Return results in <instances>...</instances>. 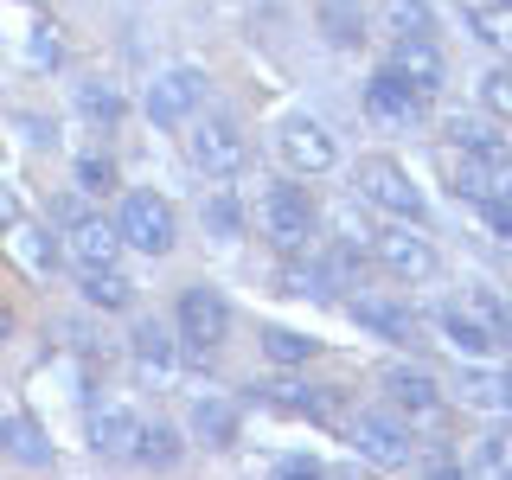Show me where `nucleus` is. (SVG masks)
<instances>
[{
	"instance_id": "obj_1",
	"label": "nucleus",
	"mask_w": 512,
	"mask_h": 480,
	"mask_svg": "<svg viewBox=\"0 0 512 480\" xmlns=\"http://www.w3.org/2000/svg\"><path fill=\"white\" fill-rule=\"evenodd\" d=\"M314 199H308V186H269L263 199H256V231L269 237L282 256H301L308 250V237H314Z\"/></svg>"
},
{
	"instance_id": "obj_2",
	"label": "nucleus",
	"mask_w": 512,
	"mask_h": 480,
	"mask_svg": "<svg viewBox=\"0 0 512 480\" xmlns=\"http://www.w3.org/2000/svg\"><path fill=\"white\" fill-rule=\"evenodd\" d=\"M352 186H359L365 205H378V212H391V218H404V224H423V212H429L423 186H416L391 154H365L359 173H352Z\"/></svg>"
},
{
	"instance_id": "obj_3",
	"label": "nucleus",
	"mask_w": 512,
	"mask_h": 480,
	"mask_svg": "<svg viewBox=\"0 0 512 480\" xmlns=\"http://www.w3.org/2000/svg\"><path fill=\"white\" fill-rule=\"evenodd\" d=\"M173 333H180V346H192V352H218L224 340H231V301H224L212 282L180 288V308H173Z\"/></svg>"
},
{
	"instance_id": "obj_4",
	"label": "nucleus",
	"mask_w": 512,
	"mask_h": 480,
	"mask_svg": "<svg viewBox=\"0 0 512 480\" xmlns=\"http://www.w3.org/2000/svg\"><path fill=\"white\" fill-rule=\"evenodd\" d=\"M186 148H192V167L212 173V180H231V173H244V160H250V141H244V128L231 116H192Z\"/></svg>"
},
{
	"instance_id": "obj_5",
	"label": "nucleus",
	"mask_w": 512,
	"mask_h": 480,
	"mask_svg": "<svg viewBox=\"0 0 512 480\" xmlns=\"http://www.w3.org/2000/svg\"><path fill=\"white\" fill-rule=\"evenodd\" d=\"M250 391H256V404H269V410H282V416H301V423H320V429H333L346 416V391H340V384L276 378V384H250Z\"/></svg>"
},
{
	"instance_id": "obj_6",
	"label": "nucleus",
	"mask_w": 512,
	"mask_h": 480,
	"mask_svg": "<svg viewBox=\"0 0 512 480\" xmlns=\"http://www.w3.org/2000/svg\"><path fill=\"white\" fill-rule=\"evenodd\" d=\"M199 103H205V71H199V64H173V71H160L148 84V96H141V109H148L154 128H186L192 116H199Z\"/></svg>"
},
{
	"instance_id": "obj_7",
	"label": "nucleus",
	"mask_w": 512,
	"mask_h": 480,
	"mask_svg": "<svg viewBox=\"0 0 512 480\" xmlns=\"http://www.w3.org/2000/svg\"><path fill=\"white\" fill-rule=\"evenodd\" d=\"M122 244H135L141 256H167L180 244V224H173V205L160 192H128L122 199V218H116Z\"/></svg>"
},
{
	"instance_id": "obj_8",
	"label": "nucleus",
	"mask_w": 512,
	"mask_h": 480,
	"mask_svg": "<svg viewBox=\"0 0 512 480\" xmlns=\"http://www.w3.org/2000/svg\"><path fill=\"white\" fill-rule=\"evenodd\" d=\"M359 109L372 116L378 128H416L429 116V96L416 90V84H404V77L384 64V71H372L365 77V90H359Z\"/></svg>"
},
{
	"instance_id": "obj_9",
	"label": "nucleus",
	"mask_w": 512,
	"mask_h": 480,
	"mask_svg": "<svg viewBox=\"0 0 512 480\" xmlns=\"http://www.w3.org/2000/svg\"><path fill=\"white\" fill-rule=\"evenodd\" d=\"M346 436H352V448H359L365 461H378V468H410L416 461V436L397 423V416L359 410V416H346Z\"/></svg>"
},
{
	"instance_id": "obj_10",
	"label": "nucleus",
	"mask_w": 512,
	"mask_h": 480,
	"mask_svg": "<svg viewBox=\"0 0 512 480\" xmlns=\"http://www.w3.org/2000/svg\"><path fill=\"white\" fill-rule=\"evenodd\" d=\"M365 237H372L378 269H391L397 282H423V276H436V250H429V237H416L404 218L384 224V231H365Z\"/></svg>"
},
{
	"instance_id": "obj_11",
	"label": "nucleus",
	"mask_w": 512,
	"mask_h": 480,
	"mask_svg": "<svg viewBox=\"0 0 512 480\" xmlns=\"http://www.w3.org/2000/svg\"><path fill=\"white\" fill-rule=\"evenodd\" d=\"M276 154H282L295 173H327L333 160H340V141H333L327 122H314V116H282V128H276Z\"/></svg>"
},
{
	"instance_id": "obj_12",
	"label": "nucleus",
	"mask_w": 512,
	"mask_h": 480,
	"mask_svg": "<svg viewBox=\"0 0 512 480\" xmlns=\"http://www.w3.org/2000/svg\"><path fill=\"white\" fill-rule=\"evenodd\" d=\"M384 404H391V416H410V423H423V416L442 410V384L429 365H384Z\"/></svg>"
},
{
	"instance_id": "obj_13",
	"label": "nucleus",
	"mask_w": 512,
	"mask_h": 480,
	"mask_svg": "<svg viewBox=\"0 0 512 480\" xmlns=\"http://www.w3.org/2000/svg\"><path fill=\"white\" fill-rule=\"evenodd\" d=\"M442 135H448V148H461V160H480V167H493V173H512V141L500 135L493 116H448Z\"/></svg>"
},
{
	"instance_id": "obj_14",
	"label": "nucleus",
	"mask_w": 512,
	"mask_h": 480,
	"mask_svg": "<svg viewBox=\"0 0 512 480\" xmlns=\"http://www.w3.org/2000/svg\"><path fill=\"white\" fill-rule=\"evenodd\" d=\"M436 333L448 352H461V359H500L506 352V333H493L480 314H468L461 301H448V308L436 314Z\"/></svg>"
},
{
	"instance_id": "obj_15",
	"label": "nucleus",
	"mask_w": 512,
	"mask_h": 480,
	"mask_svg": "<svg viewBox=\"0 0 512 480\" xmlns=\"http://www.w3.org/2000/svg\"><path fill=\"white\" fill-rule=\"evenodd\" d=\"M384 64H391L404 84H416L436 103L442 96V84H448V64H442V52H436V39H391V52H384Z\"/></svg>"
},
{
	"instance_id": "obj_16",
	"label": "nucleus",
	"mask_w": 512,
	"mask_h": 480,
	"mask_svg": "<svg viewBox=\"0 0 512 480\" xmlns=\"http://www.w3.org/2000/svg\"><path fill=\"white\" fill-rule=\"evenodd\" d=\"M122 231L109 218H77V224H64V256H71L77 269H109V263H122Z\"/></svg>"
},
{
	"instance_id": "obj_17",
	"label": "nucleus",
	"mask_w": 512,
	"mask_h": 480,
	"mask_svg": "<svg viewBox=\"0 0 512 480\" xmlns=\"http://www.w3.org/2000/svg\"><path fill=\"white\" fill-rule=\"evenodd\" d=\"M128 359L148 378H173L180 372V333H173L167 320H135V327H128Z\"/></svg>"
},
{
	"instance_id": "obj_18",
	"label": "nucleus",
	"mask_w": 512,
	"mask_h": 480,
	"mask_svg": "<svg viewBox=\"0 0 512 480\" xmlns=\"http://www.w3.org/2000/svg\"><path fill=\"white\" fill-rule=\"evenodd\" d=\"M186 429L205 448H231L237 429H244V410H237L224 391H199V397H192V410H186Z\"/></svg>"
},
{
	"instance_id": "obj_19",
	"label": "nucleus",
	"mask_w": 512,
	"mask_h": 480,
	"mask_svg": "<svg viewBox=\"0 0 512 480\" xmlns=\"http://www.w3.org/2000/svg\"><path fill=\"white\" fill-rule=\"evenodd\" d=\"M455 397H461L468 410H487V416H506V410H512V384H506V372H500L493 359H468V365H461Z\"/></svg>"
},
{
	"instance_id": "obj_20",
	"label": "nucleus",
	"mask_w": 512,
	"mask_h": 480,
	"mask_svg": "<svg viewBox=\"0 0 512 480\" xmlns=\"http://www.w3.org/2000/svg\"><path fill=\"white\" fill-rule=\"evenodd\" d=\"M135 429H141V416L128 404H90V448L103 461H122L135 448Z\"/></svg>"
},
{
	"instance_id": "obj_21",
	"label": "nucleus",
	"mask_w": 512,
	"mask_h": 480,
	"mask_svg": "<svg viewBox=\"0 0 512 480\" xmlns=\"http://www.w3.org/2000/svg\"><path fill=\"white\" fill-rule=\"evenodd\" d=\"M346 314L359 320L365 333H378V340H391V346L416 340V314H410V308H397V301H378V295H352V301H346Z\"/></svg>"
},
{
	"instance_id": "obj_22",
	"label": "nucleus",
	"mask_w": 512,
	"mask_h": 480,
	"mask_svg": "<svg viewBox=\"0 0 512 480\" xmlns=\"http://www.w3.org/2000/svg\"><path fill=\"white\" fill-rule=\"evenodd\" d=\"M0 455H13V461H26V468H52V442H45V429L32 423V416L20 410H0Z\"/></svg>"
},
{
	"instance_id": "obj_23",
	"label": "nucleus",
	"mask_w": 512,
	"mask_h": 480,
	"mask_svg": "<svg viewBox=\"0 0 512 480\" xmlns=\"http://www.w3.org/2000/svg\"><path fill=\"white\" fill-rule=\"evenodd\" d=\"M314 26L333 52H352L365 45V0H314Z\"/></svg>"
},
{
	"instance_id": "obj_24",
	"label": "nucleus",
	"mask_w": 512,
	"mask_h": 480,
	"mask_svg": "<svg viewBox=\"0 0 512 480\" xmlns=\"http://www.w3.org/2000/svg\"><path fill=\"white\" fill-rule=\"evenodd\" d=\"M135 295H141V288H135V276H128L122 263L84 269V301H90L96 314H128V308H135Z\"/></svg>"
},
{
	"instance_id": "obj_25",
	"label": "nucleus",
	"mask_w": 512,
	"mask_h": 480,
	"mask_svg": "<svg viewBox=\"0 0 512 480\" xmlns=\"http://www.w3.org/2000/svg\"><path fill=\"white\" fill-rule=\"evenodd\" d=\"M71 103H77V116L96 122V128H116L122 122V90L109 84V77H77V84H71Z\"/></svg>"
},
{
	"instance_id": "obj_26",
	"label": "nucleus",
	"mask_w": 512,
	"mask_h": 480,
	"mask_svg": "<svg viewBox=\"0 0 512 480\" xmlns=\"http://www.w3.org/2000/svg\"><path fill=\"white\" fill-rule=\"evenodd\" d=\"M378 20L391 39H436V7L429 0H384Z\"/></svg>"
},
{
	"instance_id": "obj_27",
	"label": "nucleus",
	"mask_w": 512,
	"mask_h": 480,
	"mask_svg": "<svg viewBox=\"0 0 512 480\" xmlns=\"http://www.w3.org/2000/svg\"><path fill=\"white\" fill-rule=\"evenodd\" d=\"M128 461H135V468H173V461H180V429L173 423H141Z\"/></svg>"
},
{
	"instance_id": "obj_28",
	"label": "nucleus",
	"mask_w": 512,
	"mask_h": 480,
	"mask_svg": "<svg viewBox=\"0 0 512 480\" xmlns=\"http://www.w3.org/2000/svg\"><path fill=\"white\" fill-rule=\"evenodd\" d=\"M13 256H20V269L26 276H52L58 269V244H52V231L45 224H13Z\"/></svg>"
},
{
	"instance_id": "obj_29",
	"label": "nucleus",
	"mask_w": 512,
	"mask_h": 480,
	"mask_svg": "<svg viewBox=\"0 0 512 480\" xmlns=\"http://www.w3.org/2000/svg\"><path fill=\"white\" fill-rule=\"evenodd\" d=\"M199 224L218 237V244H237V237H244V205H237L231 192L218 186V192H205V205H199Z\"/></svg>"
},
{
	"instance_id": "obj_30",
	"label": "nucleus",
	"mask_w": 512,
	"mask_h": 480,
	"mask_svg": "<svg viewBox=\"0 0 512 480\" xmlns=\"http://www.w3.org/2000/svg\"><path fill=\"white\" fill-rule=\"evenodd\" d=\"M320 352V340H308V333H295V327H263V359L269 365H308Z\"/></svg>"
},
{
	"instance_id": "obj_31",
	"label": "nucleus",
	"mask_w": 512,
	"mask_h": 480,
	"mask_svg": "<svg viewBox=\"0 0 512 480\" xmlns=\"http://www.w3.org/2000/svg\"><path fill=\"white\" fill-rule=\"evenodd\" d=\"M461 308L480 314L493 333H512V308H506V295H500L493 282H468V288H461Z\"/></svg>"
},
{
	"instance_id": "obj_32",
	"label": "nucleus",
	"mask_w": 512,
	"mask_h": 480,
	"mask_svg": "<svg viewBox=\"0 0 512 480\" xmlns=\"http://www.w3.org/2000/svg\"><path fill=\"white\" fill-rule=\"evenodd\" d=\"M333 288H340V282H333L327 276V263H288L282 269V295H301V301H333Z\"/></svg>"
},
{
	"instance_id": "obj_33",
	"label": "nucleus",
	"mask_w": 512,
	"mask_h": 480,
	"mask_svg": "<svg viewBox=\"0 0 512 480\" xmlns=\"http://www.w3.org/2000/svg\"><path fill=\"white\" fill-rule=\"evenodd\" d=\"M26 64H32V71H58V64H64V39H58L52 20H39L26 32Z\"/></svg>"
},
{
	"instance_id": "obj_34",
	"label": "nucleus",
	"mask_w": 512,
	"mask_h": 480,
	"mask_svg": "<svg viewBox=\"0 0 512 480\" xmlns=\"http://www.w3.org/2000/svg\"><path fill=\"white\" fill-rule=\"evenodd\" d=\"M474 468H480V474H512V429H506V423H493L487 436H480Z\"/></svg>"
},
{
	"instance_id": "obj_35",
	"label": "nucleus",
	"mask_w": 512,
	"mask_h": 480,
	"mask_svg": "<svg viewBox=\"0 0 512 480\" xmlns=\"http://www.w3.org/2000/svg\"><path fill=\"white\" fill-rule=\"evenodd\" d=\"M461 20H468V32L487 45V52H506V20H500L493 7H474V0H461Z\"/></svg>"
},
{
	"instance_id": "obj_36",
	"label": "nucleus",
	"mask_w": 512,
	"mask_h": 480,
	"mask_svg": "<svg viewBox=\"0 0 512 480\" xmlns=\"http://www.w3.org/2000/svg\"><path fill=\"white\" fill-rule=\"evenodd\" d=\"M480 109H487L493 122L512 116V71H506V64H493V71L480 77Z\"/></svg>"
},
{
	"instance_id": "obj_37",
	"label": "nucleus",
	"mask_w": 512,
	"mask_h": 480,
	"mask_svg": "<svg viewBox=\"0 0 512 480\" xmlns=\"http://www.w3.org/2000/svg\"><path fill=\"white\" fill-rule=\"evenodd\" d=\"M116 186V160L109 154H77V192H109Z\"/></svg>"
},
{
	"instance_id": "obj_38",
	"label": "nucleus",
	"mask_w": 512,
	"mask_h": 480,
	"mask_svg": "<svg viewBox=\"0 0 512 480\" xmlns=\"http://www.w3.org/2000/svg\"><path fill=\"white\" fill-rule=\"evenodd\" d=\"M276 474H282V480H314V474H320V461H314V455H282V461H276Z\"/></svg>"
},
{
	"instance_id": "obj_39",
	"label": "nucleus",
	"mask_w": 512,
	"mask_h": 480,
	"mask_svg": "<svg viewBox=\"0 0 512 480\" xmlns=\"http://www.w3.org/2000/svg\"><path fill=\"white\" fill-rule=\"evenodd\" d=\"M20 128H26V141H32V148H52V141H58V128L45 122V116H32V109L20 116Z\"/></svg>"
},
{
	"instance_id": "obj_40",
	"label": "nucleus",
	"mask_w": 512,
	"mask_h": 480,
	"mask_svg": "<svg viewBox=\"0 0 512 480\" xmlns=\"http://www.w3.org/2000/svg\"><path fill=\"white\" fill-rule=\"evenodd\" d=\"M52 218H58V224H77V218H84V199H77V186L52 199Z\"/></svg>"
},
{
	"instance_id": "obj_41",
	"label": "nucleus",
	"mask_w": 512,
	"mask_h": 480,
	"mask_svg": "<svg viewBox=\"0 0 512 480\" xmlns=\"http://www.w3.org/2000/svg\"><path fill=\"white\" fill-rule=\"evenodd\" d=\"M20 218H26V212H20V192H13L7 180H0V231H13Z\"/></svg>"
},
{
	"instance_id": "obj_42",
	"label": "nucleus",
	"mask_w": 512,
	"mask_h": 480,
	"mask_svg": "<svg viewBox=\"0 0 512 480\" xmlns=\"http://www.w3.org/2000/svg\"><path fill=\"white\" fill-rule=\"evenodd\" d=\"M7 333H13V314H7V308H0V340H7Z\"/></svg>"
},
{
	"instance_id": "obj_43",
	"label": "nucleus",
	"mask_w": 512,
	"mask_h": 480,
	"mask_svg": "<svg viewBox=\"0 0 512 480\" xmlns=\"http://www.w3.org/2000/svg\"><path fill=\"white\" fill-rule=\"evenodd\" d=\"M487 7H493V13H506V0H487Z\"/></svg>"
}]
</instances>
